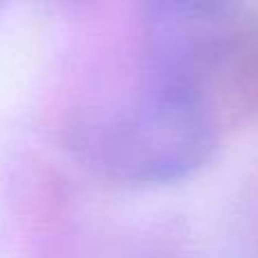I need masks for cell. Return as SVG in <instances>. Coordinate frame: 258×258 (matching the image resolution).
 Returning a JSON list of instances; mask_svg holds the SVG:
<instances>
[{"label": "cell", "mask_w": 258, "mask_h": 258, "mask_svg": "<svg viewBox=\"0 0 258 258\" xmlns=\"http://www.w3.org/2000/svg\"><path fill=\"white\" fill-rule=\"evenodd\" d=\"M218 145L215 125L195 89H161L107 122L91 141V159L104 177L125 186H168L200 172Z\"/></svg>", "instance_id": "1"}, {"label": "cell", "mask_w": 258, "mask_h": 258, "mask_svg": "<svg viewBox=\"0 0 258 258\" xmlns=\"http://www.w3.org/2000/svg\"><path fill=\"white\" fill-rule=\"evenodd\" d=\"M224 7L227 0H145L147 36L165 82L190 84L218 43Z\"/></svg>", "instance_id": "2"}, {"label": "cell", "mask_w": 258, "mask_h": 258, "mask_svg": "<svg viewBox=\"0 0 258 258\" xmlns=\"http://www.w3.org/2000/svg\"><path fill=\"white\" fill-rule=\"evenodd\" d=\"M3 5H5V0H0V7H3Z\"/></svg>", "instance_id": "3"}]
</instances>
